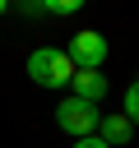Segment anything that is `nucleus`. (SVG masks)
Wrapping results in <instances>:
<instances>
[{
    "label": "nucleus",
    "mask_w": 139,
    "mask_h": 148,
    "mask_svg": "<svg viewBox=\"0 0 139 148\" xmlns=\"http://www.w3.org/2000/svg\"><path fill=\"white\" fill-rule=\"evenodd\" d=\"M28 79L37 88H70L74 79V60L65 56V46H37L28 56Z\"/></svg>",
    "instance_id": "obj_1"
},
{
    "label": "nucleus",
    "mask_w": 139,
    "mask_h": 148,
    "mask_svg": "<svg viewBox=\"0 0 139 148\" xmlns=\"http://www.w3.org/2000/svg\"><path fill=\"white\" fill-rule=\"evenodd\" d=\"M97 120H102V111L93 102H83V97H60V106H56V125L65 134H74V139L97 134Z\"/></svg>",
    "instance_id": "obj_2"
},
{
    "label": "nucleus",
    "mask_w": 139,
    "mask_h": 148,
    "mask_svg": "<svg viewBox=\"0 0 139 148\" xmlns=\"http://www.w3.org/2000/svg\"><path fill=\"white\" fill-rule=\"evenodd\" d=\"M107 37L97 32V28H79L74 37H70V46H65V56L74 60V69H102V60H107Z\"/></svg>",
    "instance_id": "obj_3"
},
{
    "label": "nucleus",
    "mask_w": 139,
    "mask_h": 148,
    "mask_svg": "<svg viewBox=\"0 0 139 148\" xmlns=\"http://www.w3.org/2000/svg\"><path fill=\"white\" fill-rule=\"evenodd\" d=\"M70 88H74L70 97H83V102H93V106H97V102L107 97V74H102V69H74Z\"/></svg>",
    "instance_id": "obj_4"
},
{
    "label": "nucleus",
    "mask_w": 139,
    "mask_h": 148,
    "mask_svg": "<svg viewBox=\"0 0 139 148\" xmlns=\"http://www.w3.org/2000/svg\"><path fill=\"white\" fill-rule=\"evenodd\" d=\"M130 134H134V125L116 111V116H102L97 120V139L107 143V148H120V143H130Z\"/></svg>",
    "instance_id": "obj_5"
},
{
    "label": "nucleus",
    "mask_w": 139,
    "mask_h": 148,
    "mask_svg": "<svg viewBox=\"0 0 139 148\" xmlns=\"http://www.w3.org/2000/svg\"><path fill=\"white\" fill-rule=\"evenodd\" d=\"M120 102H125V111H120V116H125L130 125H139V79L125 88V97H120Z\"/></svg>",
    "instance_id": "obj_6"
},
{
    "label": "nucleus",
    "mask_w": 139,
    "mask_h": 148,
    "mask_svg": "<svg viewBox=\"0 0 139 148\" xmlns=\"http://www.w3.org/2000/svg\"><path fill=\"white\" fill-rule=\"evenodd\" d=\"M42 14H79V0H51L42 5Z\"/></svg>",
    "instance_id": "obj_7"
},
{
    "label": "nucleus",
    "mask_w": 139,
    "mask_h": 148,
    "mask_svg": "<svg viewBox=\"0 0 139 148\" xmlns=\"http://www.w3.org/2000/svg\"><path fill=\"white\" fill-rule=\"evenodd\" d=\"M74 148H107V143H102L97 134H88V139H74Z\"/></svg>",
    "instance_id": "obj_8"
},
{
    "label": "nucleus",
    "mask_w": 139,
    "mask_h": 148,
    "mask_svg": "<svg viewBox=\"0 0 139 148\" xmlns=\"http://www.w3.org/2000/svg\"><path fill=\"white\" fill-rule=\"evenodd\" d=\"M5 14H9V0H0V18H5Z\"/></svg>",
    "instance_id": "obj_9"
}]
</instances>
